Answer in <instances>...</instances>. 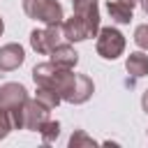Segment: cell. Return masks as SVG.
Masks as SVG:
<instances>
[{
    "mask_svg": "<svg viewBox=\"0 0 148 148\" xmlns=\"http://www.w3.org/2000/svg\"><path fill=\"white\" fill-rule=\"evenodd\" d=\"M99 28L97 0H74V16L62 23V32L67 42H81L95 37Z\"/></svg>",
    "mask_w": 148,
    "mask_h": 148,
    "instance_id": "1",
    "label": "cell"
},
{
    "mask_svg": "<svg viewBox=\"0 0 148 148\" xmlns=\"http://www.w3.org/2000/svg\"><path fill=\"white\" fill-rule=\"evenodd\" d=\"M25 102H28V95H25V88L18 86V83H5L0 88V109L9 113L14 127H23V109H25Z\"/></svg>",
    "mask_w": 148,
    "mask_h": 148,
    "instance_id": "2",
    "label": "cell"
},
{
    "mask_svg": "<svg viewBox=\"0 0 148 148\" xmlns=\"http://www.w3.org/2000/svg\"><path fill=\"white\" fill-rule=\"evenodd\" d=\"M23 9L30 18H37L46 25L62 23V7L56 0H23Z\"/></svg>",
    "mask_w": 148,
    "mask_h": 148,
    "instance_id": "3",
    "label": "cell"
},
{
    "mask_svg": "<svg viewBox=\"0 0 148 148\" xmlns=\"http://www.w3.org/2000/svg\"><path fill=\"white\" fill-rule=\"evenodd\" d=\"M60 37H65L62 23H56V25H46L44 30H32V32H30V44H32L35 51H39V53L46 56V53H51L58 44H62Z\"/></svg>",
    "mask_w": 148,
    "mask_h": 148,
    "instance_id": "4",
    "label": "cell"
},
{
    "mask_svg": "<svg viewBox=\"0 0 148 148\" xmlns=\"http://www.w3.org/2000/svg\"><path fill=\"white\" fill-rule=\"evenodd\" d=\"M125 49V39L116 28H102L97 37V53L106 60H116Z\"/></svg>",
    "mask_w": 148,
    "mask_h": 148,
    "instance_id": "5",
    "label": "cell"
},
{
    "mask_svg": "<svg viewBox=\"0 0 148 148\" xmlns=\"http://www.w3.org/2000/svg\"><path fill=\"white\" fill-rule=\"evenodd\" d=\"M90 95H92V81L88 76H83V74H72L67 88L62 90V99L65 102H74V104L86 102Z\"/></svg>",
    "mask_w": 148,
    "mask_h": 148,
    "instance_id": "6",
    "label": "cell"
},
{
    "mask_svg": "<svg viewBox=\"0 0 148 148\" xmlns=\"http://www.w3.org/2000/svg\"><path fill=\"white\" fill-rule=\"evenodd\" d=\"M49 111H51V109L44 106L39 99H32V102L28 99V102H25V109H23V127H25V130H39V127L49 120V118H46Z\"/></svg>",
    "mask_w": 148,
    "mask_h": 148,
    "instance_id": "7",
    "label": "cell"
},
{
    "mask_svg": "<svg viewBox=\"0 0 148 148\" xmlns=\"http://www.w3.org/2000/svg\"><path fill=\"white\" fill-rule=\"evenodd\" d=\"M23 58H25V53H23V49L18 44H5L0 49V69L12 72L23 62Z\"/></svg>",
    "mask_w": 148,
    "mask_h": 148,
    "instance_id": "8",
    "label": "cell"
},
{
    "mask_svg": "<svg viewBox=\"0 0 148 148\" xmlns=\"http://www.w3.org/2000/svg\"><path fill=\"white\" fill-rule=\"evenodd\" d=\"M76 60H79V56H76V51H74L69 44H58V46L51 51V62H56V65H60V67L72 69V67L76 65Z\"/></svg>",
    "mask_w": 148,
    "mask_h": 148,
    "instance_id": "9",
    "label": "cell"
},
{
    "mask_svg": "<svg viewBox=\"0 0 148 148\" xmlns=\"http://www.w3.org/2000/svg\"><path fill=\"white\" fill-rule=\"evenodd\" d=\"M106 9H109L111 18L118 21V23H130L132 21V7L125 5V2H120V0H109L106 2Z\"/></svg>",
    "mask_w": 148,
    "mask_h": 148,
    "instance_id": "10",
    "label": "cell"
},
{
    "mask_svg": "<svg viewBox=\"0 0 148 148\" xmlns=\"http://www.w3.org/2000/svg\"><path fill=\"white\" fill-rule=\"evenodd\" d=\"M125 65H127V72H130L134 79L148 74V56H143V53H132Z\"/></svg>",
    "mask_w": 148,
    "mask_h": 148,
    "instance_id": "11",
    "label": "cell"
},
{
    "mask_svg": "<svg viewBox=\"0 0 148 148\" xmlns=\"http://www.w3.org/2000/svg\"><path fill=\"white\" fill-rule=\"evenodd\" d=\"M39 132H42V139H44L46 143H51L53 139H58V134H60V125L53 123V120H46V123L39 127Z\"/></svg>",
    "mask_w": 148,
    "mask_h": 148,
    "instance_id": "12",
    "label": "cell"
},
{
    "mask_svg": "<svg viewBox=\"0 0 148 148\" xmlns=\"http://www.w3.org/2000/svg\"><path fill=\"white\" fill-rule=\"evenodd\" d=\"M134 42H136L141 49H148V23L136 28V32H134Z\"/></svg>",
    "mask_w": 148,
    "mask_h": 148,
    "instance_id": "13",
    "label": "cell"
},
{
    "mask_svg": "<svg viewBox=\"0 0 148 148\" xmlns=\"http://www.w3.org/2000/svg\"><path fill=\"white\" fill-rule=\"evenodd\" d=\"M12 127H14V123H12L9 113L0 109V139H2V136H7V132H9Z\"/></svg>",
    "mask_w": 148,
    "mask_h": 148,
    "instance_id": "14",
    "label": "cell"
},
{
    "mask_svg": "<svg viewBox=\"0 0 148 148\" xmlns=\"http://www.w3.org/2000/svg\"><path fill=\"white\" fill-rule=\"evenodd\" d=\"M79 143H88V146H90V143H92V139H88V136H86V134L79 130L76 134H72V139H69V146H79Z\"/></svg>",
    "mask_w": 148,
    "mask_h": 148,
    "instance_id": "15",
    "label": "cell"
},
{
    "mask_svg": "<svg viewBox=\"0 0 148 148\" xmlns=\"http://www.w3.org/2000/svg\"><path fill=\"white\" fill-rule=\"evenodd\" d=\"M141 104H143V111L148 113V90H146V95H143V99H141Z\"/></svg>",
    "mask_w": 148,
    "mask_h": 148,
    "instance_id": "16",
    "label": "cell"
},
{
    "mask_svg": "<svg viewBox=\"0 0 148 148\" xmlns=\"http://www.w3.org/2000/svg\"><path fill=\"white\" fill-rule=\"evenodd\" d=\"M120 2H125V5H130V7H134V5L139 2V0H120Z\"/></svg>",
    "mask_w": 148,
    "mask_h": 148,
    "instance_id": "17",
    "label": "cell"
},
{
    "mask_svg": "<svg viewBox=\"0 0 148 148\" xmlns=\"http://www.w3.org/2000/svg\"><path fill=\"white\" fill-rule=\"evenodd\" d=\"M141 7H143V12L148 14V0H141Z\"/></svg>",
    "mask_w": 148,
    "mask_h": 148,
    "instance_id": "18",
    "label": "cell"
},
{
    "mask_svg": "<svg viewBox=\"0 0 148 148\" xmlns=\"http://www.w3.org/2000/svg\"><path fill=\"white\" fill-rule=\"evenodd\" d=\"M0 35H2V18H0Z\"/></svg>",
    "mask_w": 148,
    "mask_h": 148,
    "instance_id": "19",
    "label": "cell"
},
{
    "mask_svg": "<svg viewBox=\"0 0 148 148\" xmlns=\"http://www.w3.org/2000/svg\"><path fill=\"white\" fill-rule=\"evenodd\" d=\"M72 2H74V0H72Z\"/></svg>",
    "mask_w": 148,
    "mask_h": 148,
    "instance_id": "20",
    "label": "cell"
}]
</instances>
